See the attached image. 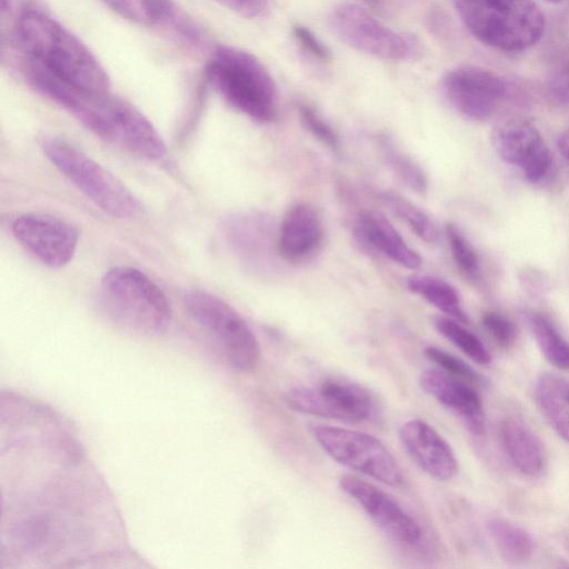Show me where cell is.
<instances>
[{"label": "cell", "instance_id": "obj_1", "mask_svg": "<svg viewBox=\"0 0 569 569\" xmlns=\"http://www.w3.org/2000/svg\"><path fill=\"white\" fill-rule=\"evenodd\" d=\"M14 44L24 69L88 94L110 93V79L91 50L58 20L27 8L16 21Z\"/></svg>", "mask_w": 569, "mask_h": 569}, {"label": "cell", "instance_id": "obj_2", "mask_svg": "<svg viewBox=\"0 0 569 569\" xmlns=\"http://www.w3.org/2000/svg\"><path fill=\"white\" fill-rule=\"evenodd\" d=\"M60 106L101 139L140 158L160 160L167 153L163 139L149 119L120 98L70 91Z\"/></svg>", "mask_w": 569, "mask_h": 569}, {"label": "cell", "instance_id": "obj_3", "mask_svg": "<svg viewBox=\"0 0 569 569\" xmlns=\"http://www.w3.org/2000/svg\"><path fill=\"white\" fill-rule=\"evenodd\" d=\"M206 77L232 108L258 122L278 113V94L268 68L252 53L231 46L217 47L206 63Z\"/></svg>", "mask_w": 569, "mask_h": 569}, {"label": "cell", "instance_id": "obj_4", "mask_svg": "<svg viewBox=\"0 0 569 569\" xmlns=\"http://www.w3.org/2000/svg\"><path fill=\"white\" fill-rule=\"evenodd\" d=\"M468 31L503 52L525 51L542 38L546 21L532 0H452Z\"/></svg>", "mask_w": 569, "mask_h": 569}, {"label": "cell", "instance_id": "obj_5", "mask_svg": "<svg viewBox=\"0 0 569 569\" xmlns=\"http://www.w3.org/2000/svg\"><path fill=\"white\" fill-rule=\"evenodd\" d=\"M101 298L109 317L131 333L158 337L170 326L172 312L166 295L136 268L116 267L106 272Z\"/></svg>", "mask_w": 569, "mask_h": 569}, {"label": "cell", "instance_id": "obj_6", "mask_svg": "<svg viewBox=\"0 0 569 569\" xmlns=\"http://www.w3.org/2000/svg\"><path fill=\"white\" fill-rule=\"evenodd\" d=\"M41 148L52 166L106 213L130 219L142 211L141 202L122 181L76 147L46 138Z\"/></svg>", "mask_w": 569, "mask_h": 569}, {"label": "cell", "instance_id": "obj_7", "mask_svg": "<svg viewBox=\"0 0 569 569\" xmlns=\"http://www.w3.org/2000/svg\"><path fill=\"white\" fill-rule=\"evenodd\" d=\"M190 318L204 330L222 357L239 371H252L260 361L259 342L244 319L221 298L202 290L184 296Z\"/></svg>", "mask_w": 569, "mask_h": 569}, {"label": "cell", "instance_id": "obj_8", "mask_svg": "<svg viewBox=\"0 0 569 569\" xmlns=\"http://www.w3.org/2000/svg\"><path fill=\"white\" fill-rule=\"evenodd\" d=\"M328 22L340 41L365 54L390 61L417 60L422 54L421 42L415 34L386 26L359 4L336 6Z\"/></svg>", "mask_w": 569, "mask_h": 569}, {"label": "cell", "instance_id": "obj_9", "mask_svg": "<svg viewBox=\"0 0 569 569\" xmlns=\"http://www.w3.org/2000/svg\"><path fill=\"white\" fill-rule=\"evenodd\" d=\"M311 431L319 446L339 463L391 487L403 483L398 461L376 437L332 426H315Z\"/></svg>", "mask_w": 569, "mask_h": 569}, {"label": "cell", "instance_id": "obj_10", "mask_svg": "<svg viewBox=\"0 0 569 569\" xmlns=\"http://www.w3.org/2000/svg\"><path fill=\"white\" fill-rule=\"evenodd\" d=\"M440 90L455 111L476 121L493 117L511 97V88L503 77L473 64L448 70L440 80Z\"/></svg>", "mask_w": 569, "mask_h": 569}, {"label": "cell", "instance_id": "obj_11", "mask_svg": "<svg viewBox=\"0 0 569 569\" xmlns=\"http://www.w3.org/2000/svg\"><path fill=\"white\" fill-rule=\"evenodd\" d=\"M284 399L300 412L347 422L368 420L375 409L366 388L340 377L326 378L318 387H295Z\"/></svg>", "mask_w": 569, "mask_h": 569}, {"label": "cell", "instance_id": "obj_12", "mask_svg": "<svg viewBox=\"0 0 569 569\" xmlns=\"http://www.w3.org/2000/svg\"><path fill=\"white\" fill-rule=\"evenodd\" d=\"M491 142L499 158L518 167L523 177L540 182L551 167V154L539 130L528 120L510 118L500 121L491 132Z\"/></svg>", "mask_w": 569, "mask_h": 569}, {"label": "cell", "instance_id": "obj_13", "mask_svg": "<svg viewBox=\"0 0 569 569\" xmlns=\"http://www.w3.org/2000/svg\"><path fill=\"white\" fill-rule=\"evenodd\" d=\"M12 233L27 251L50 268L68 264L78 247V231L67 221L44 213L18 217Z\"/></svg>", "mask_w": 569, "mask_h": 569}, {"label": "cell", "instance_id": "obj_14", "mask_svg": "<svg viewBox=\"0 0 569 569\" xmlns=\"http://www.w3.org/2000/svg\"><path fill=\"white\" fill-rule=\"evenodd\" d=\"M339 486L388 538L409 546L420 541L419 523L387 492L351 475L342 476Z\"/></svg>", "mask_w": 569, "mask_h": 569}, {"label": "cell", "instance_id": "obj_15", "mask_svg": "<svg viewBox=\"0 0 569 569\" xmlns=\"http://www.w3.org/2000/svg\"><path fill=\"white\" fill-rule=\"evenodd\" d=\"M399 438L409 458L431 478L448 481L458 473L452 448L429 423L411 419L400 428Z\"/></svg>", "mask_w": 569, "mask_h": 569}, {"label": "cell", "instance_id": "obj_16", "mask_svg": "<svg viewBox=\"0 0 569 569\" xmlns=\"http://www.w3.org/2000/svg\"><path fill=\"white\" fill-rule=\"evenodd\" d=\"M323 239L320 213L312 204L299 202L282 217L277 239L278 253L288 262H302L320 250Z\"/></svg>", "mask_w": 569, "mask_h": 569}, {"label": "cell", "instance_id": "obj_17", "mask_svg": "<svg viewBox=\"0 0 569 569\" xmlns=\"http://www.w3.org/2000/svg\"><path fill=\"white\" fill-rule=\"evenodd\" d=\"M419 383L429 396L457 415L470 432L476 436L486 432L482 402L472 385L438 369L423 371Z\"/></svg>", "mask_w": 569, "mask_h": 569}, {"label": "cell", "instance_id": "obj_18", "mask_svg": "<svg viewBox=\"0 0 569 569\" xmlns=\"http://www.w3.org/2000/svg\"><path fill=\"white\" fill-rule=\"evenodd\" d=\"M121 18L144 27H170L188 40L198 41L199 31L173 0H101Z\"/></svg>", "mask_w": 569, "mask_h": 569}, {"label": "cell", "instance_id": "obj_19", "mask_svg": "<svg viewBox=\"0 0 569 569\" xmlns=\"http://www.w3.org/2000/svg\"><path fill=\"white\" fill-rule=\"evenodd\" d=\"M357 231L361 238L403 268L416 270L421 267L422 260L401 237L392 223L379 211L363 210L357 218Z\"/></svg>", "mask_w": 569, "mask_h": 569}, {"label": "cell", "instance_id": "obj_20", "mask_svg": "<svg viewBox=\"0 0 569 569\" xmlns=\"http://www.w3.org/2000/svg\"><path fill=\"white\" fill-rule=\"evenodd\" d=\"M499 437L510 462L522 475L537 477L547 465V452L540 438L522 420L506 418L500 422Z\"/></svg>", "mask_w": 569, "mask_h": 569}, {"label": "cell", "instance_id": "obj_21", "mask_svg": "<svg viewBox=\"0 0 569 569\" xmlns=\"http://www.w3.org/2000/svg\"><path fill=\"white\" fill-rule=\"evenodd\" d=\"M536 402L553 430L569 442V379L542 373L535 383Z\"/></svg>", "mask_w": 569, "mask_h": 569}, {"label": "cell", "instance_id": "obj_22", "mask_svg": "<svg viewBox=\"0 0 569 569\" xmlns=\"http://www.w3.org/2000/svg\"><path fill=\"white\" fill-rule=\"evenodd\" d=\"M487 527L503 561L510 565H522L531 559L536 543L526 529L501 517L491 518Z\"/></svg>", "mask_w": 569, "mask_h": 569}, {"label": "cell", "instance_id": "obj_23", "mask_svg": "<svg viewBox=\"0 0 569 569\" xmlns=\"http://www.w3.org/2000/svg\"><path fill=\"white\" fill-rule=\"evenodd\" d=\"M407 287L447 316L461 322L468 321L457 290L447 281L432 276L417 274L407 279Z\"/></svg>", "mask_w": 569, "mask_h": 569}, {"label": "cell", "instance_id": "obj_24", "mask_svg": "<svg viewBox=\"0 0 569 569\" xmlns=\"http://www.w3.org/2000/svg\"><path fill=\"white\" fill-rule=\"evenodd\" d=\"M378 144L387 167L396 178L413 192L425 194L428 190V179L419 163L386 133L379 136Z\"/></svg>", "mask_w": 569, "mask_h": 569}, {"label": "cell", "instance_id": "obj_25", "mask_svg": "<svg viewBox=\"0 0 569 569\" xmlns=\"http://www.w3.org/2000/svg\"><path fill=\"white\" fill-rule=\"evenodd\" d=\"M528 323L545 359L553 367L569 370V341L555 325L541 313H530Z\"/></svg>", "mask_w": 569, "mask_h": 569}, {"label": "cell", "instance_id": "obj_26", "mask_svg": "<svg viewBox=\"0 0 569 569\" xmlns=\"http://www.w3.org/2000/svg\"><path fill=\"white\" fill-rule=\"evenodd\" d=\"M380 200L396 217L406 222L408 227L427 243H435L439 232L432 219L409 199L395 191H383Z\"/></svg>", "mask_w": 569, "mask_h": 569}, {"label": "cell", "instance_id": "obj_27", "mask_svg": "<svg viewBox=\"0 0 569 569\" xmlns=\"http://www.w3.org/2000/svg\"><path fill=\"white\" fill-rule=\"evenodd\" d=\"M433 326L446 339L479 365L491 363V355L483 342L458 320L451 317H436Z\"/></svg>", "mask_w": 569, "mask_h": 569}, {"label": "cell", "instance_id": "obj_28", "mask_svg": "<svg viewBox=\"0 0 569 569\" xmlns=\"http://www.w3.org/2000/svg\"><path fill=\"white\" fill-rule=\"evenodd\" d=\"M545 84L546 94L553 104L569 107V41L553 50Z\"/></svg>", "mask_w": 569, "mask_h": 569}, {"label": "cell", "instance_id": "obj_29", "mask_svg": "<svg viewBox=\"0 0 569 569\" xmlns=\"http://www.w3.org/2000/svg\"><path fill=\"white\" fill-rule=\"evenodd\" d=\"M445 230L457 267L466 277L477 280L480 276V264L475 248L456 224L448 223Z\"/></svg>", "mask_w": 569, "mask_h": 569}, {"label": "cell", "instance_id": "obj_30", "mask_svg": "<svg viewBox=\"0 0 569 569\" xmlns=\"http://www.w3.org/2000/svg\"><path fill=\"white\" fill-rule=\"evenodd\" d=\"M426 357L448 375L472 386L486 385V379L460 358L433 346L425 349Z\"/></svg>", "mask_w": 569, "mask_h": 569}, {"label": "cell", "instance_id": "obj_31", "mask_svg": "<svg viewBox=\"0 0 569 569\" xmlns=\"http://www.w3.org/2000/svg\"><path fill=\"white\" fill-rule=\"evenodd\" d=\"M299 117L302 126L332 152L339 153L341 142L336 130L310 104H299Z\"/></svg>", "mask_w": 569, "mask_h": 569}, {"label": "cell", "instance_id": "obj_32", "mask_svg": "<svg viewBox=\"0 0 569 569\" xmlns=\"http://www.w3.org/2000/svg\"><path fill=\"white\" fill-rule=\"evenodd\" d=\"M482 325L495 342L502 348H510L517 340V327L505 315L487 311L482 316Z\"/></svg>", "mask_w": 569, "mask_h": 569}, {"label": "cell", "instance_id": "obj_33", "mask_svg": "<svg viewBox=\"0 0 569 569\" xmlns=\"http://www.w3.org/2000/svg\"><path fill=\"white\" fill-rule=\"evenodd\" d=\"M291 31L297 43L312 58L322 62H328L331 60V50L308 27L302 24H295Z\"/></svg>", "mask_w": 569, "mask_h": 569}, {"label": "cell", "instance_id": "obj_34", "mask_svg": "<svg viewBox=\"0 0 569 569\" xmlns=\"http://www.w3.org/2000/svg\"><path fill=\"white\" fill-rule=\"evenodd\" d=\"M219 4L246 19L264 17L270 8L269 0H216Z\"/></svg>", "mask_w": 569, "mask_h": 569}, {"label": "cell", "instance_id": "obj_35", "mask_svg": "<svg viewBox=\"0 0 569 569\" xmlns=\"http://www.w3.org/2000/svg\"><path fill=\"white\" fill-rule=\"evenodd\" d=\"M559 152L569 169V128H567L558 138Z\"/></svg>", "mask_w": 569, "mask_h": 569}, {"label": "cell", "instance_id": "obj_36", "mask_svg": "<svg viewBox=\"0 0 569 569\" xmlns=\"http://www.w3.org/2000/svg\"><path fill=\"white\" fill-rule=\"evenodd\" d=\"M545 1H548L550 3H562V2H565L567 0H545Z\"/></svg>", "mask_w": 569, "mask_h": 569}]
</instances>
